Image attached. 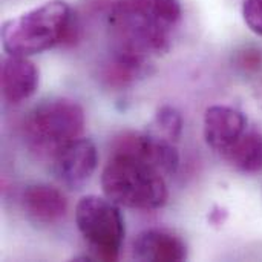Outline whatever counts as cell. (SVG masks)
I'll return each instance as SVG.
<instances>
[{
  "instance_id": "5bb4252c",
  "label": "cell",
  "mask_w": 262,
  "mask_h": 262,
  "mask_svg": "<svg viewBox=\"0 0 262 262\" xmlns=\"http://www.w3.org/2000/svg\"><path fill=\"white\" fill-rule=\"evenodd\" d=\"M183 127H184L183 115L175 107L161 106L157 111L155 118H154V127H152L154 134H157L172 143H177L181 138Z\"/></svg>"
},
{
  "instance_id": "7a4b0ae2",
  "label": "cell",
  "mask_w": 262,
  "mask_h": 262,
  "mask_svg": "<svg viewBox=\"0 0 262 262\" xmlns=\"http://www.w3.org/2000/svg\"><path fill=\"white\" fill-rule=\"evenodd\" d=\"M101 187L106 198L135 210H157L169 198L164 175L146 161L126 154L111 152L101 173Z\"/></svg>"
},
{
  "instance_id": "9a60e30c",
  "label": "cell",
  "mask_w": 262,
  "mask_h": 262,
  "mask_svg": "<svg viewBox=\"0 0 262 262\" xmlns=\"http://www.w3.org/2000/svg\"><path fill=\"white\" fill-rule=\"evenodd\" d=\"M243 17L252 32L262 35V0H244Z\"/></svg>"
},
{
  "instance_id": "52a82bcc",
  "label": "cell",
  "mask_w": 262,
  "mask_h": 262,
  "mask_svg": "<svg viewBox=\"0 0 262 262\" xmlns=\"http://www.w3.org/2000/svg\"><path fill=\"white\" fill-rule=\"evenodd\" d=\"M57 180L69 189H81L98 166V152L89 138H77L54 160Z\"/></svg>"
},
{
  "instance_id": "4fadbf2b",
  "label": "cell",
  "mask_w": 262,
  "mask_h": 262,
  "mask_svg": "<svg viewBox=\"0 0 262 262\" xmlns=\"http://www.w3.org/2000/svg\"><path fill=\"white\" fill-rule=\"evenodd\" d=\"M150 72V63L134 61L121 57L111 55V58L104 63L101 71L103 81L114 89H124L144 78Z\"/></svg>"
},
{
  "instance_id": "2e32d148",
  "label": "cell",
  "mask_w": 262,
  "mask_h": 262,
  "mask_svg": "<svg viewBox=\"0 0 262 262\" xmlns=\"http://www.w3.org/2000/svg\"><path fill=\"white\" fill-rule=\"evenodd\" d=\"M226 216H227V212H226L224 209L216 207V209H213V210L210 212L209 220H210V223H213V224H223V221H224Z\"/></svg>"
},
{
  "instance_id": "3957f363",
  "label": "cell",
  "mask_w": 262,
  "mask_h": 262,
  "mask_svg": "<svg viewBox=\"0 0 262 262\" xmlns=\"http://www.w3.org/2000/svg\"><path fill=\"white\" fill-rule=\"evenodd\" d=\"M74 29V15L64 0H49L2 25V45L8 55L29 57L64 40Z\"/></svg>"
},
{
  "instance_id": "5b68a950",
  "label": "cell",
  "mask_w": 262,
  "mask_h": 262,
  "mask_svg": "<svg viewBox=\"0 0 262 262\" xmlns=\"http://www.w3.org/2000/svg\"><path fill=\"white\" fill-rule=\"evenodd\" d=\"M75 224L94 259H118L126 233L118 204L98 195L83 196L75 209Z\"/></svg>"
},
{
  "instance_id": "277c9868",
  "label": "cell",
  "mask_w": 262,
  "mask_h": 262,
  "mask_svg": "<svg viewBox=\"0 0 262 262\" xmlns=\"http://www.w3.org/2000/svg\"><path fill=\"white\" fill-rule=\"evenodd\" d=\"M84 111L71 98H51L37 104L25 120L23 140L31 154L54 160L68 144L81 137Z\"/></svg>"
},
{
  "instance_id": "7c38bea8",
  "label": "cell",
  "mask_w": 262,
  "mask_h": 262,
  "mask_svg": "<svg viewBox=\"0 0 262 262\" xmlns=\"http://www.w3.org/2000/svg\"><path fill=\"white\" fill-rule=\"evenodd\" d=\"M235 170L255 175L262 172V130L249 126L246 134L223 157Z\"/></svg>"
},
{
  "instance_id": "8fae6325",
  "label": "cell",
  "mask_w": 262,
  "mask_h": 262,
  "mask_svg": "<svg viewBox=\"0 0 262 262\" xmlns=\"http://www.w3.org/2000/svg\"><path fill=\"white\" fill-rule=\"evenodd\" d=\"M37 66L28 57L9 55L2 64V94L11 104H20L31 98L38 88Z\"/></svg>"
},
{
  "instance_id": "6da1fadb",
  "label": "cell",
  "mask_w": 262,
  "mask_h": 262,
  "mask_svg": "<svg viewBox=\"0 0 262 262\" xmlns=\"http://www.w3.org/2000/svg\"><path fill=\"white\" fill-rule=\"evenodd\" d=\"M181 18L180 0H115L107 14L111 55L150 63L170 49Z\"/></svg>"
},
{
  "instance_id": "30bf717a",
  "label": "cell",
  "mask_w": 262,
  "mask_h": 262,
  "mask_svg": "<svg viewBox=\"0 0 262 262\" xmlns=\"http://www.w3.org/2000/svg\"><path fill=\"white\" fill-rule=\"evenodd\" d=\"M132 258L143 262L184 261L187 258V246L169 230L150 229L141 232L134 239Z\"/></svg>"
},
{
  "instance_id": "8992f818",
  "label": "cell",
  "mask_w": 262,
  "mask_h": 262,
  "mask_svg": "<svg viewBox=\"0 0 262 262\" xmlns=\"http://www.w3.org/2000/svg\"><path fill=\"white\" fill-rule=\"evenodd\" d=\"M112 154L137 157L158 169L164 177L173 175L180 166V155L175 143L154 134L124 130L112 140Z\"/></svg>"
},
{
  "instance_id": "9c48e42d",
  "label": "cell",
  "mask_w": 262,
  "mask_h": 262,
  "mask_svg": "<svg viewBox=\"0 0 262 262\" xmlns=\"http://www.w3.org/2000/svg\"><path fill=\"white\" fill-rule=\"evenodd\" d=\"M21 209L32 223L51 226L66 216L68 200L57 187L35 183L26 186L21 192Z\"/></svg>"
},
{
  "instance_id": "ba28073f",
  "label": "cell",
  "mask_w": 262,
  "mask_h": 262,
  "mask_svg": "<svg viewBox=\"0 0 262 262\" xmlns=\"http://www.w3.org/2000/svg\"><path fill=\"white\" fill-rule=\"evenodd\" d=\"M249 129L243 112L230 106H210L204 114V140L207 146L224 157Z\"/></svg>"
}]
</instances>
